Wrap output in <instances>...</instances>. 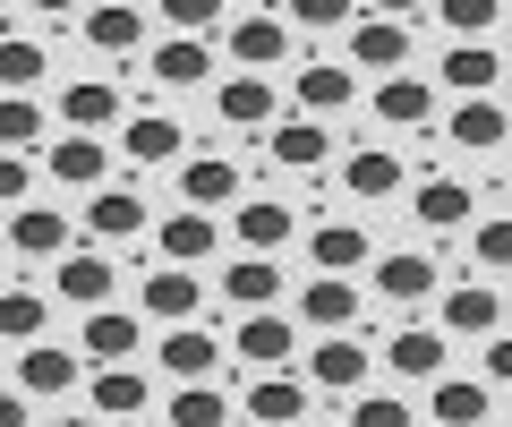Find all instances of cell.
<instances>
[{
	"label": "cell",
	"mask_w": 512,
	"mask_h": 427,
	"mask_svg": "<svg viewBox=\"0 0 512 427\" xmlns=\"http://www.w3.org/2000/svg\"><path fill=\"white\" fill-rule=\"evenodd\" d=\"M231 351L248 359L256 376H282V368H291V351H299V325H291V316H282V308H256V316H239Z\"/></svg>",
	"instance_id": "1"
},
{
	"label": "cell",
	"mask_w": 512,
	"mask_h": 427,
	"mask_svg": "<svg viewBox=\"0 0 512 427\" xmlns=\"http://www.w3.org/2000/svg\"><path fill=\"white\" fill-rule=\"evenodd\" d=\"M222 43H231V60H239V77H265L282 52H291V26L274 18V9H239L231 26H222Z\"/></svg>",
	"instance_id": "2"
},
{
	"label": "cell",
	"mask_w": 512,
	"mask_h": 427,
	"mask_svg": "<svg viewBox=\"0 0 512 427\" xmlns=\"http://www.w3.org/2000/svg\"><path fill=\"white\" fill-rule=\"evenodd\" d=\"M52 291L77 299V308H111V291H120V265L94 257V248H69V257L52 265Z\"/></svg>",
	"instance_id": "3"
},
{
	"label": "cell",
	"mask_w": 512,
	"mask_h": 427,
	"mask_svg": "<svg viewBox=\"0 0 512 427\" xmlns=\"http://www.w3.org/2000/svg\"><path fill=\"white\" fill-rule=\"evenodd\" d=\"M436 334L444 342L453 334H504V291H495V282H470V291L436 299Z\"/></svg>",
	"instance_id": "4"
},
{
	"label": "cell",
	"mask_w": 512,
	"mask_h": 427,
	"mask_svg": "<svg viewBox=\"0 0 512 427\" xmlns=\"http://www.w3.org/2000/svg\"><path fill=\"white\" fill-rule=\"evenodd\" d=\"M308 385H325V393H359V385H367V342H359V334H316V351H308Z\"/></svg>",
	"instance_id": "5"
},
{
	"label": "cell",
	"mask_w": 512,
	"mask_h": 427,
	"mask_svg": "<svg viewBox=\"0 0 512 427\" xmlns=\"http://www.w3.org/2000/svg\"><path fill=\"white\" fill-rule=\"evenodd\" d=\"M248 427H308V385L299 376H248Z\"/></svg>",
	"instance_id": "6"
},
{
	"label": "cell",
	"mask_w": 512,
	"mask_h": 427,
	"mask_svg": "<svg viewBox=\"0 0 512 427\" xmlns=\"http://www.w3.org/2000/svg\"><path fill=\"white\" fill-rule=\"evenodd\" d=\"M444 137H453V154H504L512 120H504V103H495V94H478V103H453Z\"/></svg>",
	"instance_id": "7"
},
{
	"label": "cell",
	"mask_w": 512,
	"mask_h": 427,
	"mask_svg": "<svg viewBox=\"0 0 512 427\" xmlns=\"http://www.w3.org/2000/svg\"><path fill=\"white\" fill-rule=\"evenodd\" d=\"M350 94H359V77H350L342 60H308V69H299V86H291V103H299L308 120H325V129H333V112H342Z\"/></svg>",
	"instance_id": "8"
},
{
	"label": "cell",
	"mask_w": 512,
	"mask_h": 427,
	"mask_svg": "<svg viewBox=\"0 0 512 427\" xmlns=\"http://www.w3.org/2000/svg\"><path fill=\"white\" fill-rule=\"evenodd\" d=\"M350 60H359V69H376V77H402L410 26H402V18H359V26H350Z\"/></svg>",
	"instance_id": "9"
},
{
	"label": "cell",
	"mask_w": 512,
	"mask_h": 427,
	"mask_svg": "<svg viewBox=\"0 0 512 427\" xmlns=\"http://www.w3.org/2000/svg\"><path fill=\"white\" fill-rule=\"evenodd\" d=\"M367 103H376L384 129H427V120H436V86H427V77H410V69H402V77H384Z\"/></svg>",
	"instance_id": "10"
},
{
	"label": "cell",
	"mask_w": 512,
	"mask_h": 427,
	"mask_svg": "<svg viewBox=\"0 0 512 427\" xmlns=\"http://www.w3.org/2000/svg\"><path fill=\"white\" fill-rule=\"evenodd\" d=\"M231 197H239V163H222V154H188L180 163V205L188 214H214Z\"/></svg>",
	"instance_id": "11"
},
{
	"label": "cell",
	"mask_w": 512,
	"mask_h": 427,
	"mask_svg": "<svg viewBox=\"0 0 512 427\" xmlns=\"http://www.w3.org/2000/svg\"><path fill=\"white\" fill-rule=\"evenodd\" d=\"M69 385H77V351H60V342H26L18 351V393L26 402H52Z\"/></svg>",
	"instance_id": "12"
},
{
	"label": "cell",
	"mask_w": 512,
	"mask_h": 427,
	"mask_svg": "<svg viewBox=\"0 0 512 427\" xmlns=\"http://www.w3.org/2000/svg\"><path fill=\"white\" fill-rule=\"evenodd\" d=\"M77 351L94 359V368H128L137 359V316L128 308H86V342Z\"/></svg>",
	"instance_id": "13"
},
{
	"label": "cell",
	"mask_w": 512,
	"mask_h": 427,
	"mask_svg": "<svg viewBox=\"0 0 512 427\" xmlns=\"http://www.w3.org/2000/svg\"><path fill=\"white\" fill-rule=\"evenodd\" d=\"M214 112H222V129H274V112H282V94L265 86V77H222V94H214Z\"/></svg>",
	"instance_id": "14"
},
{
	"label": "cell",
	"mask_w": 512,
	"mask_h": 427,
	"mask_svg": "<svg viewBox=\"0 0 512 427\" xmlns=\"http://www.w3.org/2000/svg\"><path fill=\"white\" fill-rule=\"evenodd\" d=\"M265 154L291 163V171H316V163H333V129L325 120H274L265 129Z\"/></svg>",
	"instance_id": "15"
},
{
	"label": "cell",
	"mask_w": 512,
	"mask_h": 427,
	"mask_svg": "<svg viewBox=\"0 0 512 427\" xmlns=\"http://www.w3.org/2000/svg\"><path fill=\"white\" fill-rule=\"evenodd\" d=\"M495 393L478 385V376H436V393H427V419L436 427H487Z\"/></svg>",
	"instance_id": "16"
},
{
	"label": "cell",
	"mask_w": 512,
	"mask_h": 427,
	"mask_svg": "<svg viewBox=\"0 0 512 427\" xmlns=\"http://www.w3.org/2000/svg\"><path fill=\"white\" fill-rule=\"evenodd\" d=\"M86 231L94 240H137V231H146V197H137V188H94L86 197Z\"/></svg>",
	"instance_id": "17"
},
{
	"label": "cell",
	"mask_w": 512,
	"mask_h": 427,
	"mask_svg": "<svg viewBox=\"0 0 512 427\" xmlns=\"http://www.w3.org/2000/svg\"><path fill=\"white\" fill-rule=\"evenodd\" d=\"M146 26H154L146 9H128V0H94L77 35H86L94 52H137V43H146Z\"/></svg>",
	"instance_id": "18"
},
{
	"label": "cell",
	"mask_w": 512,
	"mask_h": 427,
	"mask_svg": "<svg viewBox=\"0 0 512 427\" xmlns=\"http://www.w3.org/2000/svg\"><path fill=\"white\" fill-rule=\"evenodd\" d=\"M231 240L248 248V257H274V248L291 240V205H282V197H248L231 214Z\"/></svg>",
	"instance_id": "19"
},
{
	"label": "cell",
	"mask_w": 512,
	"mask_h": 427,
	"mask_svg": "<svg viewBox=\"0 0 512 427\" xmlns=\"http://www.w3.org/2000/svg\"><path fill=\"white\" fill-rule=\"evenodd\" d=\"M60 120H69V137H103L111 120H120V86H103V77H77V86L60 94Z\"/></svg>",
	"instance_id": "20"
},
{
	"label": "cell",
	"mask_w": 512,
	"mask_h": 427,
	"mask_svg": "<svg viewBox=\"0 0 512 427\" xmlns=\"http://www.w3.org/2000/svg\"><path fill=\"white\" fill-rule=\"evenodd\" d=\"M120 154H128V163H180V154H188V129H180V120H163V112H137V120L120 129Z\"/></svg>",
	"instance_id": "21"
},
{
	"label": "cell",
	"mask_w": 512,
	"mask_h": 427,
	"mask_svg": "<svg viewBox=\"0 0 512 427\" xmlns=\"http://www.w3.org/2000/svg\"><path fill=\"white\" fill-rule=\"evenodd\" d=\"M299 316H308L316 334H350V325H359V291H350V274H316L308 299H299Z\"/></svg>",
	"instance_id": "22"
},
{
	"label": "cell",
	"mask_w": 512,
	"mask_h": 427,
	"mask_svg": "<svg viewBox=\"0 0 512 427\" xmlns=\"http://www.w3.org/2000/svg\"><path fill=\"white\" fill-rule=\"evenodd\" d=\"M402 180H410V171L393 163L384 146H367V154H342V188H350L359 205H384V197H402Z\"/></svg>",
	"instance_id": "23"
},
{
	"label": "cell",
	"mask_w": 512,
	"mask_h": 427,
	"mask_svg": "<svg viewBox=\"0 0 512 427\" xmlns=\"http://www.w3.org/2000/svg\"><path fill=\"white\" fill-rule=\"evenodd\" d=\"M214 240H222V231L205 223V214H188V205L171 214L163 231H154V248H163V265H180V274H197V265L214 257Z\"/></svg>",
	"instance_id": "24"
},
{
	"label": "cell",
	"mask_w": 512,
	"mask_h": 427,
	"mask_svg": "<svg viewBox=\"0 0 512 427\" xmlns=\"http://www.w3.org/2000/svg\"><path fill=\"white\" fill-rule=\"evenodd\" d=\"M137 299H146V316H163V325H188V316L205 308L197 274H180V265H154V274H146V291H137Z\"/></svg>",
	"instance_id": "25"
},
{
	"label": "cell",
	"mask_w": 512,
	"mask_h": 427,
	"mask_svg": "<svg viewBox=\"0 0 512 427\" xmlns=\"http://www.w3.org/2000/svg\"><path fill=\"white\" fill-rule=\"evenodd\" d=\"M69 240L77 231L60 223L52 205H18V214H9V248H18V257H69Z\"/></svg>",
	"instance_id": "26"
},
{
	"label": "cell",
	"mask_w": 512,
	"mask_h": 427,
	"mask_svg": "<svg viewBox=\"0 0 512 427\" xmlns=\"http://www.w3.org/2000/svg\"><path fill=\"white\" fill-rule=\"evenodd\" d=\"M444 86H453L461 103H478V94L504 86V60H495L487 43H453V52H444Z\"/></svg>",
	"instance_id": "27"
},
{
	"label": "cell",
	"mask_w": 512,
	"mask_h": 427,
	"mask_svg": "<svg viewBox=\"0 0 512 427\" xmlns=\"http://www.w3.org/2000/svg\"><path fill=\"white\" fill-rule=\"evenodd\" d=\"M222 299H239V316L274 308V299H282V274H274V257H231V265H222Z\"/></svg>",
	"instance_id": "28"
},
{
	"label": "cell",
	"mask_w": 512,
	"mask_h": 427,
	"mask_svg": "<svg viewBox=\"0 0 512 427\" xmlns=\"http://www.w3.org/2000/svg\"><path fill=\"white\" fill-rule=\"evenodd\" d=\"M436 291V257H419V248H393V257H376V299H427Z\"/></svg>",
	"instance_id": "29"
},
{
	"label": "cell",
	"mask_w": 512,
	"mask_h": 427,
	"mask_svg": "<svg viewBox=\"0 0 512 427\" xmlns=\"http://www.w3.org/2000/svg\"><path fill=\"white\" fill-rule=\"evenodd\" d=\"M214 359H222V342L205 334V325H171V334H163V368L180 376V385H205Z\"/></svg>",
	"instance_id": "30"
},
{
	"label": "cell",
	"mask_w": 512,
	"mask_h": 427,
	"mask_svg": "<svg viewBox=\"0 0 512 427\" xmlns=\"http://www.w3.org/2000/svg\"><path fill=\"white\" fill-rule=\"evenodd\" d=\"M410 205H419V223H427V231H461V223H470V214H478L470 180H453V171H444V180H427V188H419V197H410Z\"/></svg>",
	"instance_id": "31"
},
{
	"label": "cell",
	"mask_w": 512,
	"mask_h": 427,
	"mask_svg": "<svg viewBox=\"0 0 512 427\" xmlns=\"http://www.w3.org/2000/svg\"><path fill=\"white\" fill-rule=\"evenodd\" d=\"M384 368L393 376H444V334L436 325H402V334L384 342Z\"/></svg>",
	"instance_id": "32"
},
{
	"label": "cell",
	"mask_w": 512,
	"mask_h": 427,
	"mask_svg": "<svg viewBox=\"0 0 512 427\" xmlns=\"http://www.w3.org/2000/svg\"><path fill=\"white\" fill-rule=\"evenodd\" d=\"M154 402V385L137 368H94V419H137Z\"/></svg>",
	"instance_id": "33"
},
{
	"label": "cell",
	"mask_w": 512,
	"mask_h": 427,
	"mask_svg": "<svg viewBox=\"0 0 512 427\" xmlns=\"http://www.w3.org/2000/svg\"><path fill=\"white\" fill-rule=\"evenodd\" d=\"M52 77V52L35 35H0V94H35Z\"/></svg>",
	"instance_id": "34"
},
{
	"label": "cell",
	"mask_w": 512,
	"mask_h": 427,
	"mask_svg": "<svg viewBox=\"0 0 512 427\" xmlns=\"http://www.w3.org/2000/svg\"><path fill=\"white\" fill-rule=\"evenodd\" d=\"M205 77H214V52L205 43H188V35L154 43V86H205Z\"/></svg>",
	"instance_id": "35"
},
{
	"label": "cell",
	"mask_w": 512,
	"mask_h": 427,
	"mask_svg": "<svg viewBox=\"0 0 512 427\" xmlns=\"http://www.w3.org/2000/svg\"><path fill=\"white\" fill-rule=\"evenodd\" d=\"M103 163H111L103 137H60L52 146V180L60 188H103Z\"/></svg>",
	"instance_id": "36"
},
{
	"label": "cell",
	"mask_w": 512,
	"mask_h": 427,
	"mask_svg": "<svg viewBox=\"0 0 512 427\" xmlns=\"http://www.w3.org/2000/svg\"><path fill=\"white\" fill-rule=\"evenodd\" d=\"M308 257H316V274H350V265H367V231L325 223V231H308Z\"/></svg>",
	"instance_id": "37"
},
{
	"label": "cell",
	"mask_w": 512,
	"mask_h": 427,
	"mask_svg": "<svg viewBox=\"0 0 512 427\" xmlns=\"http://www.w3.org/2000/svg\"><path fill=\"white\" fill-rule=\"evenodd\" d=\"M43 325H52V299L43 291H0V342H43Z\"/></svg>",
	"instance_id": "38"
},
{
	"label": "cell",
	"mask_w": 512,
	"mask_h": 427,
	"mask_svg": "<svg viewBox=\"0 0 512 427\" xmlns=\"http://www.w3.org/2000/svg\"><path fill=\"white\" fill-rule=\"evenodd\" d=\"M43 137V103L35 94H0V154H26Z\"/></svg>",
	"instance_id": "39"
},
{
	"label": "cell",
	"mask_w": 512,
	"mask_h": 427,
	"mask_svg": "<svg viewBox=\"0 0 512 427\" xmlns=\"http://www.w3.org/2000/svg\"><path fill=\"white\" fill-rule=\"evenodd\" d=\"M171 427H231V402L214 385H180L171 393Z\"/></svg>",
	"instance_id": "40"
},
{
	"label": "cell",
	"mask_w": 512,
	"mask_h": 427,
	"mask_svg": "<svg viewBox=\"0 0 512 427\" xmlns=\"http://www.w3.org/2000/svg\"><path fill=\"white\" fill-rule=\"evenodd\" d=\"M436 26H453V43H470V35H487V26H504V0H444Z\"/></svg>",
	"instance_id": "41"
},
{
	"label": "cell",
	"mask_w": 512,
	"mask_h": 427,
	"mask_svg": "<svg viewBox=\"0 0 512 427\" xmlns=\"http://www.w3.org/2000/svg\"><path fill=\"white\" fill-rule=\"evenodd\" d=\"M154 18H163V26H180L188 43H205V26H222V18H231V9H222V0H163Z\"/></svg>",
	"instance_id": "42"
},
{
	"label": "cell",
	"mask_w": 512,
	"mask_h": 427,
	"mask_svg": "<svg viewBox=\"0 0 512 427\" xmlns=\"http://www.w3.org/2000/svg\"><path fill=\"white\" fill-rule=\"evenodd\" d=\"M470 257L487 265V274H504V257H512V223H504V214H487V223L470 231Z\"/></svg>",
	"instance_id": "43"
},
{
	"label": "cell",
	"mask_w": 512,
	"mask_h": 427,
	"mask_svg": "<svg viewBox=\"0 0 512 427\" xmlns=\"http://www.w3.org/2000/svg\"><path fill=\"white\" fill-rule=\"evenodd\" d=\"M282 26H359V9H350V0H291Z\"/></svg>",
	"instance_id": "44"
},
{
	"label": "cell",
	"mask_w": 512,
	"mask_h": 427,
	"mask_svg": "<svg viewBox=\"0 0 512 427\" xmlns=\"http://www.w3.org/2000/svg\"><path fill=\"white\" fill-rule=\"evenodd\" d=\"M350 427H410V402H393V393H359V402H350Z\"/></svg>",
	"instance_id": "45"
},
{
	"label": "cell",
	"mask_w": 512,
	"mask_h": 427,
	"mask_svg": "<svg viewBox=\"0 0 512 427\" xmlns=\"http://www.w3.org/2000/svg\"><path fill=\"white\" fill-rule=\"evenodd\" d=\"M26 197H35V163H26V154H0V205L18 214Z\"/></svg>",
	"instance_id": "46"
},
{
	"label": "cell",
	"mask_w": 512,
	"mask_h": 427,
	"mask_svg": "<svg viewBox=\"0 0 512 427\" xmlns=\"http://www.w3.org/2000/svg\"><path fill=\"white\" fill-rule=\"evenodd\" d=\"M504 376H512V342H504V334H487V359H478V385L495 393Z\"/></svg>",
	"instance_id": "47"
},
{
	"label": "cell",
	"mask_w": 512,
	"mask_h": 427,
	"mask_svg": "<svg viewBox=\"0 0 512 427\" xmlns=\"http://www.w3.org/2000/svg\"><path fill=\"white\" fill-rule=\"evenodd\" d=\"M0 427H26V393H0Z\"/></svg>",
	"instance_id": "48"
},
{
	"label": "cell",
	"mask_w": 512,
	"mask_h": 427,
	"mask_svg": "<svg viewBox=\"0 0 512 427\" xmlns=\"http://www.w3.org/2000/svg\"><path fill=\"white\" fill-rule=\"evenodd\" d=\"M52 427H103V419H94V410H77V419H52Z\"/></svg>",
	"instance_id": "49"
}]
</instances>
